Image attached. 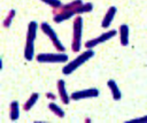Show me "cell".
Instances as JSON below:
<instances>
[{
	"label": "cell",
	"mask_w": 147,
	"mask_h": 123,
	"mask_svg": "<svg viewBox=\"0 0 147 123\" xmlns=\"http://www.w3.org/2000/svg\"><path fill=\"white\" fill-rule=\"evenodd\" d=\"M93 56H94L93 49H86V51H84L78 56H76L74 60L68 61L64 64V67L62 68V74L63 75H70V74H72L75 70H77L80 66H83L85 62H87Z\"/></svg>",
	"instance_id": "7a4b0ae2"
},
{
	"label": "cell",
	"mask_w": 147,
	"mask_h": 123,
	"mask_svg": "<svg viewBox=\"0 0 147 123\" xmlns=\"http://www.w3.org/2000/svg\"><path fill=\"white\" fill-rule=\"evenodd\" d=\"M38 99H39V93H38V92H33V93L29 97V99L24 102V105H23V110H24V112H29V110H31L32 107L37 103Z\"/></svg>",
	"instance_id": "5bb4252c"
},
{
	"label": "cell",
	"mask_w": 147,
	"mask_h": 123,
	"mask_svg": "<svg viewBox=\"0 0 147 123\" xmlns=\"http://www.w3.org/2000/svg\"><path fill=\"white\" fill-rule=\"evenodd\" d=\"M116 13H117V8L115 6H110L107 9V11H106V14H105V16L102 18V22H101V26L103 29H108L110 26V24L113 23V21L115 18Z\"/></svg>",
	"instance_id": "30bf717a"
},
{
	"label": "cell",
	"mask_w": 147,
	"mask_h": 123,
	"mask_svg": "<svg viewBox=\"0 0 147 123\" xmlns=\"http://www.w3.org/2000/svg\"><path fill=\"white\" fill-rule=\"evenodd\" d=\"M15 15H16L15 9H10V10L8 11V14H7L6 18L3 20V28H9V26L11 25V22H13V20H14V17H15Z\"/></svg>",
	"instance_id": "2e32d148"
},
{
	"label": "cell",
	"mask_w": 147,
	"mask_h": 123,
	"mask_svg": "<svg viewBox=\"0 0 147 123\" xmlns=\"http://www.w3.org/2000/svg\"><path fill=\"white\" fill-rule=\"evenodd\" d=\"M9 117L11 121H17L20 117V105L16 100L9 103Z\"/></svg>",
	"instance_id": "4fadbf2b"
},
{
	"label": "cell",
	"mask_w": 147,
	"mask_h": 123,
	"mask_svg": "<svg viewBox=\"0 0 147 123\" xmlns=\"http://www.w3.org/2000/svg\"><path fill=\"white\" fill-rule=\"evenodd\" d=\"M48 109L55 115V116H57V117H60V118H63L64 116H65V113H64V110L59 106V105H56L55 102H49V105H48Z\"/></svg>",
	"instance_id": "9a60e30c"
},
{
	"label": "cell",
	"mask_w": 147,
	"mask_h": 123,
	"mask_svg": "<svg viewBox=\"0 0 147 123\" xmlns=\"http://www.w3.org/2000/svg\"><path fill=\"white\" fill-rule=\"evenodd\" d=\"M132 123V122H138V123H147V115H144V116H139V117H136V118H132L130 121H127V123Z\"/></svg>",
	"instance_id": "ac0fdd59"
},
{
	"label": "cell",
	"mask_w": 147,
	"mask_h": 123,
	"mask_svg": "<svg viewBox=\"0 0 147 123\" xmlns=\"http://www.w3.org/2000/svg\"><path fill=\"white\" fill-rule=\"evenodd\" d=\"M100 92L98 89L95 87H91V89H85V90H79V91H75L70 94L71 100L74 101H78V100H84V99H91V98H96L99 97Z\"/></svg>",
	"instance_id": "ba28073f"
},
{
	"label": "cell",
	"mask_w": 147,
	"mask_h": 123,
	"mask_svg": "<svg viewBox=\"0 0 147 123\" xmlns=\"http://www.w3.org/2000/svg\"><path fill=\"white\" fill-rule=\"evenodd\" d=\"M116 34H117V31L114 30V29H111L110 31H106V32L101 33L100 36H98V37H95V38H93V39L87 40V41L84 44V46H85L86 49H93L95 46H98V45H100V44H102V43H106V41L110 40V39L114 38Z\"/></svg>",
	"instance_id": "8992f818"
},
{
	"label": "cell",
	"mask_w": 147,
	"mask_h": 123,
	"mask_svg": "<svg viewBox=\"0 0 147 123\" xmlns=\"http://www.w3.org/2000/svg\"><path fill=\"white\" fill-rule=\"evenodd\" d=\"M118 34H119V44L122 46H127L129 45V34H130V29L127 24H121L118 29Z\"/></svg>",
	"instance_id": "8fae6325"
},
{
	"label": "cell",
	"mask_w": 147,
	"mask_h": 123,
	"mask_svg": "<svg viewBox=\"0 0 147 123\" xmlns=\"http://www.w3.org/2000/svg\"><path fill=\"white\" fill-rule=\"evenodd\" d=\"M78 15V8L77 9H53V21L55 23H62L67 20H70L74 16Z\"/></svg>",
	"instance_id": "52a82bcc"
},
{
	"label": "cell",
	"mask_w": 147,
	"mask_h": 123,
	"mask_svg": "<svg viewBox=\"0 0 147 123\" xmlns=\"http://www.w3.org/2000/svg\"><path fill=\"white\" fill-rule=\"evenodd\" d=\"M107 86H108V89H109V91H110V93H111L113 99H114L115 101L121 100V98H122V92H121V90H119L117 83H116L114 79H109V80L107 82Z\"/></svg>",
	"instance_id": "7c38bea8"
},
{
	"label": "cell",
	"mask_w": 147,
	"mask_h": 123,
	"mask_svg": "<svg viewBox=\"0 0 147 123\" xmlns=\"http://www.w3.org/2000/svg\"><path fill=\"white\" fill-rule=\"evenodd\" d=\"M38 24L36 21H31L28 25L25 46H24V59L26 61H32L34 56V40L37 38Z\"/></svg>",
	"instance_id": "6da1fadb"
},
{
	"label": "cell",
	"mask_w": 147,
	"mask_h": 123,
	"mask_svg": "<svg viewBox=\"0 0 147 123\" xmlns=\"http://www.w3.org/2000/svg\"><path fill=\"white\" fill-rule=\"evenodd\" d=\"M46 98H48V99H51V100H55V99H56V97H55L52 92H47V93H46Z\"/></svg>",
	"instance_id": "d6986e66"
},
{
	"label": "cell",
	"mask_w": 147,
	"mask_h": 123,
	"mask_svg": "<svg viewBox=\"0 0 147 123\" xmlns=\"http://www.w3.org/2000/svg\"><path fill=\"white\" fill-rule=\"evenodd\" d=\"M40 1H42V2L46 3V5H48V6L52 7L53 9H59V8L62 6L61 0H40Z\"/></svg>",
	"instance_id": "e0dca14e"
},
{
	"label": "cell",
	"mask_w": 147,
	"mask_h": 123,
	"mask_svg": "<svg viewBox=\"0 0 147 123\" xmlns=\"http://www.w3.org/2000/svg\"><path fill=\"white\" fill-rule=\"evenodd\" d=\"M83 37V17L80 15L75 16L72 22V37H71V51L77 53L82 48Z\"/></svg>",
	"instance_id": "3957f363"
},
{
	"label": "cell",
	"mask_w": 147,
	"mask_h": 123,
	"mask_svg": "<svg viewBox=\"0 0 147 123\" xmlns=\"http://www.w3.org/2000/svg\"><path fill=\"white\" fill-rule=\"evenodd\" d=\"M56 87H57V93H59V97L62 101V103L64 105H69L71 98L67 91V87H65V82L63 79H59L57 83H56Z\"/></svg>",
	"instance_id": "9c48e42d"
},
{
	"label": "cell",
	"mask_w": 147,
	"mask_h": 123,
	"mask_svg": "<svg viewBox=\"0 0 147 123\" xmlns=\"http://www.w3.org/2000/svg\"><path fill=\"white\" fill-rule=\"evenodd\" d=\"M36 60L39 63H67L69 61V56L64 52L39 53V54H37Z\"/></svg>",
	"instance_id": "277c9868"
},
{
	"label": "cell",
	"mask_w": 147,
	"mask_h": 123,
	"mask_svg": "<svg viewBox=\"0 0 147 123\" xmlns=\"http://www.w3.org/2000/svg\"><path fill=\"white\" fill-rule=\"evenodd\" d=\"M40 29H41V31L48 37V39L51 40L52 45L54 46V48H55L57 52H64V51H65V47L63 46V44H62L61 40L59 39L56 32L54 31V29H53L47 22H42V23L40 24Z\"/></svg>",
	"instance_id": "5b68a950"
}]
</instances>
